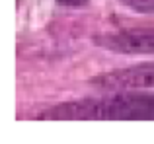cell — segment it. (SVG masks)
<instances>
[{
    "instance_id": "obj_1",
    "label": "cell",
    "mask_w": 154,
    "mask_h": 144,
    "mask_svg": "<svg viewBox=\"0 0 154 144\" xmlns=\"http://www.w3.org/2000/svg\"><path fill=\"white\" fill-rule=\"evenodd\" d=\"M47 119H109V121H154L152 94H119L107 99H82L53 107Z\"/></svg>"
},
{
    "instance_id": "obj_4",
    "label": "cell",
    "mask_w": 154,
    "mask_h": 144,
    "mask_svg": "<svg viewBox=\"0 0 154 144\" xmlns=\"http://www.w3.org/2000/svg\"><path fill=\"white\" fill-rule=\"evenodd\" d=\"M121 2L140 14H154V0H121Z\"/></svg>"
},
{
    "instance_id": "obj_2",
    "label": "cell",
    "mask_w": 154,
    "mask_h": 144,
    "mask_svg": "<svg viewBox=\"0 0 154 144\" xmlns=\"http://www.w3.org/2000/svg\"><path fill=\"white\" fill-rule=\"evenodd\" d=\"M92 84L103 90H143L154 88V62H143L129 68L96 76Z\"/></svg>"
},
{
    "instance_id": "obj_3",
    "label": "cell",
    "mask_w": 154,
    "mask_h": 144,
    "mask_svg": "<svg viewBox=\"0 0 154 144\" xmlns=\"http://www.w3.org/2000/svg\"><path fill=\"white\" fill-rule=\"evenodd\" d=\"M98 45L121 55H154V27H137L96 39Z\"/></svg>"
},
{
    "instance_id": "obj_5",
    "label": "cell",
    "mask_w": 154,
    "mask_h": 144,
    "mask_svg": "<svg viewBox=\"0 0 154 144\" xmlns=\"http://www.w3.org/2000/svg\"><path fill=\"white\" fill-rule=\"evenodd\" d=\"M59 4H63V6H82V4H86L88 0H57Z\"/></svg>"
}]
</instances>
